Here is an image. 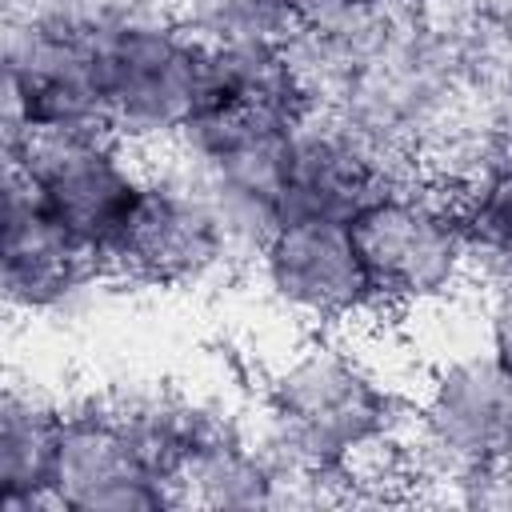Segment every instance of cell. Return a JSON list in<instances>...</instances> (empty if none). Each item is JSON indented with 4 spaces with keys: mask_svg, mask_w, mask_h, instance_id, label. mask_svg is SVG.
<instances>
[{
    "mask_svg": "<svg viewBox=\"0 0 512 512\" xmlns=\"http://www.w3.org/2000/svg\"><path fill=\"white\" fill-rule=\"evenodd\" d=\"M260 440L308 504L348 500L392 464L408 408L356 348L320 332L272 368L260 396Z\"/></svg>",
    "mask_w": 512,
    "mask_h": 512,
    "instance_id": "1",
    "label": "cell"
},
{
    "mask_svg": "<svg viewBox=\"0 0 512 512\" xmlns=\"http://www.w3.org/2000/svg\"><path fill=\"white\" fill-rule=\"evenodd\" d=\"M404 484L456 500L480 472L512 464V372L488 352H460L432 368L392 444Z\"/></svg>",
    "mask_w": 512,
    "mask_h": 512,
    "instance_id": "2",
    "label": "cell"
},
{
    "mask_svg": "<svg viewBox=\"0 0 512 512\" xmlns=\"http://www.w3.org/2000/svg\"><path fill=\"white\" fill-rule=\"evenodd\" d=\"M348 228L380 312L444 304L472 280L460 196L428 172H408L384 184Z\"/></svg>",
    "mask_w": 512,
    "mask_h": 512,
    "instance_id": "3",
    "label": "cell"
},
{
    "mask_svg": "<svg viewBox=\"0 0 512 512\" xmlns=\"http://www.w3.org/2000/svg\"><path fill=\"white\" fill-rule=\"evenodd\" d=\"M108 128L128 144L172 148L208 96V44L172 4L128 12L100 40Z\"/></svg>",
    "mask_w": 512,
    "mask_h": 512,
    "instance_id": "4",
    "label": "cell"
},
{
    "mask_svg": "<svg viewBox=\"0 0 512 512\" xmlns=\"http://www.w3.org/2000/svg\"><path fill=\"white\" fill-rule=\"evenodd\" d=\"M4 164L32 184L56 224H64L104 264L148 176L132 160V144L108 128L28 132L4 144Z\"/></svg>",
    "mask_w": 512,
    "mask_h": 512,
    "instance_id": "5",
    "label": "cell"
},
{
    "mask_svg": "<svg viewBox=\"0 0 512 512\" xmlns=\"http://www.w3.org/2000/svg\"><path fill=\"white\" fill-rule=\"evenodd\" d=\"M84 128H108L100 36L56 24L12 0L4 12V144L28 132Z\"/></svg>",
    "mask_w": 512,
    "mask_h": 512,
    "instance_id": "6",
    "label": "cell"
},
{
    "mask_svg": "<svg viewBox=\"0 0 512 512\" xmlns=\"http://www.w3.org/2000/svg\"><path fill=\"white\" fill-rule=\"evenodd\" d=\"M220 272H232L224 228L204 188L168 156L144 176V192L108 252V276L140 288H196Z\"/></svg>",
    "mask_w": 512,
    "mask_h": 512,
    "instance_id": "7",
    "label": "cell"
},
{
    "mask_svg": "<svg viewBox=\"0 0 512 512\" xmlns=\"http://www.w3.org/2000/svg\"><path fill=\"white\" fill-rule=\"evenodd\" d=\"M52 500L56 512H160L176 508V488L148 460L116 404L96 396L64 404Z\"/></svg>",
    "mask_w": 512,
    "mask_h": 512,
    "instance_id": "8",
    "label": "cell"
},
{
    "mask_svg": "<svg viewBox=\"0 0 512 512\" xmlns=\"http://www.w3.org/2000/svg\"><path fill=\"white\" fill-rule=\"evenodd\" d=\"M264 292L292 316L336 332L380 312L348 220L284 216L256 256Z\"/></svg>",
    "mask_w": 512,
    "mask_h": 512,
    "instance_id": "9",
    "label": "cell"
},
{
    "mask_svg": "<svg viewBox=\"0 0 512 512\" xmlns=\"http://www.w3.org/2000/svg\"><path fill=\"white\" fill-rule=\"evenodd\" d=\"M100 280H108V264L64 224H56L36 200L32 184L4 164V304L24 316H60L76 308Z\"/></svg>",
    "mask_w": 512,
    "mask_h": 512,
    "instance_id": "10",
    "label": "cell"
},
{
    "mask_svg": "<svg viewBox=\"0 0 512 512\" xmlns=\"http://www.w3.org/2000/svg\"><path fill=\"white\" fill-rule=\"evenodd\" d=\"M420 172L380 148L336 108H312L292 128L284 216L352 220L384 184Z\"/></svg>",
    "mask_w": 512,
    "mask_h": 512,
    "instance_id": "11",
    "label": "cell"
},
{
    "mask_svg": "<svg viewBox=\"0 0 512 512\" xmlns=\"http://www.w3.org/2000/svg\"><path fill=\"white\" fill-rule=\"evenodd\" d=\"M204 104L252 112L264 120L296 124L312 112L304 80L292 64L288 40L208 44V96Z\"/></svg>",
    "mask_w": 512,
    "mask_h": 512,
    "instance_id": "12",
    "label": "cell"
},
{
    "mask_svg": "<svg viewBox=\"0 0 512 512\" xmlns=\"http://www.w3.org/2000/svg\"><path fill=\"white\" fill-rule=\"evenodd\" d=\"M64 404L8 388L0 404V512H56L52 460Z\"/></svg>",
    "mask_w": 512,
    "mask_h": 512,
    "instance_id": "13",
    "label": "cell"
},
{
    "mask_svg": "<svg viewBox=\"0 0 512 512\" xmlns=\"http://www.w3.org/2000/svg\"><path fill=\"white\" fill-rule=\"evenodd\" d=\"M456 196L472 244V280L484 288L512 280V156H500Z\"/></svg>",
    "mask_w": 512,
    "mask_h": 512,
    "instance_id": "14",
    "label": "cell"
},
{
    "mask_svg": "<svg viewBox=\"0 0 512 512\" xmlns=\"http://www.w3.org/2000/svg\"><path fill=\"white\" fill-rule=\"evenodd\" d=\"M172 8L204 44L288 40L296 32L284 0H176Z\"/></svg>",
    "mask_w": 512,
    "mask_h": 512,
    "instance_id": "15",
    "label": "cell"
},
{
    "mask_svg": "<svg viewBox=\"0 0 512 512\" xmlns=\"http://www.w3.org/2000/svg\"><path fill=\"white\" fill-rule=\"evenodd\" d=\"M484 348L512 372V280L484 288Z\"/></svg>",
    "mask_w": 512,
    "mask_h": 512,
    "instance_id": "16",
    "label": "cell"
},
{
    "mask_svg": "<svg viewBox=\"0 0 512 512\" xmlns=\"http://www.w3.org/2000/svg\"><path fill=\"white\" fill-rule=\"evenodd\" d=\"M456 500L472 504V508H512V464L480 472L472 484H464V492Z\"/></svg>",
    "mask_w": 512,
    "mask_h": 512,
    "instance_id": "17",
    "label": "cell"
},
{
    "mask_svg": "<svg viewBox=\"0 0 512 512\" xmlns=\"http://www.w3.org/2000/svg\"><path fill=\"white\" fill-rule=\"evenodd\" d=\"M508 156H512V116H508Z\"/></svg>",
    "mask_w": 512,
    "mask_h": 512,
    "instance_id": "18",
    "label": "cell"
},
{
    "mask_svg": "<svg viewBox=\"0 0 512 512\" xmlns=\"http://www.w3.org/2000/svg\"><path fill=\"white\" fill-rule=\"evenodd\" d=\"M164 4H176V0H164Z\"/></svg>",
    "mask_w": 512,
    "mask_h": 512,
    "instance_id": "19",
    "label": "cell"
}]
</instances>
